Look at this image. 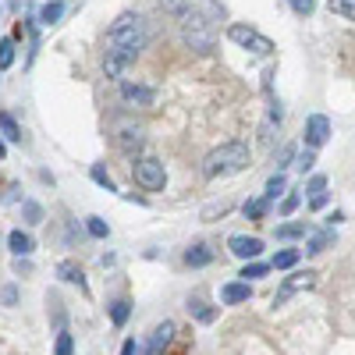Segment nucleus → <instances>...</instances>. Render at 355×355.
<instances>
[{
    "label": "nucleus",
    "mask_w": 355,
    "mask_h": 355,
    "mask_svg": "<svg viewBox=\"0 0 355 355\" xmlns=\"http://www.w3.org/2000/svg\"><path fill=\"white\" fill-rule=\"evenodd\" d=\"M266 210H270V202H266V199H245V206H242V214L249 220H263Z\"/></svg>",
    "instance_id": "b1692460"
},
{
    "label": "nucleus",
    "mask_w": 355,
    "mask_h": 355,
    "mask_svg": "<svg viewBox=\"0 0 355 355\" xmlns=\"http://www.w3.org/2000/svg\"><path fill=\"white\" fill-rule=\"evenodd\" d=\"M249 146L245 142H220L217 150L206 153L202 160V174L210 178V182H217V178H231V174H239L249 167Z\"/></svg>",
    "instance_id": "f257e3e1"
},
{
    "label": "nucleus",
    "mask_w": 355,
    "mask_h": 355,
    "mask_svg": "<svg viewBox=\"0 0 355 355\" xmlns=\"http://www.w3.org/2000/svg\"><path fill=\"white\" fill-rule=\"evenodd\" d=\"M110 135H114V146L121 153L135 157L142 146H146V128L135 121V117H117V121L110 125Z\"/></svg>",
    "instance_id": "39448f33"
},
{
    "label": "nucleus",
    "mask_w": 355,
    "mask_h": 355,
    "mask_svg": "<svg viewBox=\"0 0 355 355\" xmlns=\"http://www.w3.org/2000/svg\"><path fill=\"white\" fill-rule=\"evenodd\" d=\"M249 299H252V284H245V281H227L220 288V302L224 306H242Z\"/></svg>",
    "instance_id": "ddd939ff"
},
{
    "label": "nucleus",
    "mask_w": 355,
    "mask_h": 355,
    "mask_svg": "<svg viewBox=\"0 0 355 355\" xmlns=\"http://www.w3.org/2000/svg\"><path fill=\"white\" fill-rule=\"evenodd\" d=\"M89 174H93V182H96L100 189H107V192H117V185H114V178L107 174V167H103V164H93V171H89Z\"/></svg>",
    "instance_id": "7c9ffc66"
},
{
    "label": "nucleus",
    "mask_w": 355,
    "mask_h": 355,
    "mask_svg": "<svg viewBox=\"0 0 355 355\" xmlns=\"http://www.w3.org/2000/svg\"><path fill=\"white\" fill-rule=\"evenodd\" d=\"M327 139H331V121H327V114H309V117H306V150L316 153Z\"/></svg>",
    "instance_id": "9b49d317"
},
{
    "label": "nucleus",
    "mask_w": 355,
    "mask_h": 355,
    "mask_svg": "<svg viewBox=\"0 0 355 355\" xmlns=\"http://www.w3.org/2000/svg\"><path fill=\"white\" fill-rule=\"evenodd\" d=\"M15 64V40H0V71Z\"/></svg>",
    "instance_id": "72a5a7b5"
},
{
    "label": "nucleus",
    "mask_w": 355,
    "mask_h": 355,
    "mask_svg": "<svg viewBox=\"0 0 355 355\" xmlns=\"http://www.w3.org/2000/svg\"><path fill=\"white\" fill-rule=\"evenodd\" d=\"M327 4H331V11H334V15H341V18L355 21V0H327Z\"/></svg>",
    "instance_id": "f704fd0d"
},
{
    "label": "nucleus",
    "mask_w": 355,
    "mask_h": 355,
    "mask_svg": "<svg viewBox=\"0 0 355 355\" xmlns=\"http://www.w3.org/2000/svg\"><path fill=\"white\" fill-rule=\"evenodd\" d=\"M327 220H331V227H334V224H341V220H345V214H341V210H334V214H331Z\"/></svg>",
    "instance_id": "a18cd8bd"
},
{
    "label": "nucleus",
    "mask_w": 355,
    "mask_h": 355,
    "mask_svg": "<svg viewBox=\"0 0 355 355\" xmlns=\"http://www.w3.org/2000/svg\"><path fill=\"white\" fill-rule=\"evenodd\" d=\"M8 245H11L15 256H33V249H36V242H33V234H28V231H11Z\"/></svg>",
    "instance_id": "f3484780"
},
{
    "label": "nucleus",
    "mask_w": 355,
    "mask_h": 355,
    "mask_svg": "<svg viewBox=\"0 0 355 355\" xmlns=\"http://www.w3.org/2000/svg\"><path fill=\"white\" fill-rule=\"evenodd\" d=\"M46 306H50V316H53V327L57 331H68V313H64L61 295H46Z\"/></svg>",
    "instance_id": "aec40b11"
},
{
    "label": "nucleus",
    "mask_w": 355,
    "mask_h": 355,
    "mask_svg": "<svg viewBox=\"0 0 355 355\" xmlns=\"http://www.w3.org/2000/svg\"><path fill=\"white\" fill-rule=\"evenodd\" d=\"M334 242H338L334 227H327V231H313V234H309V242H306V252H309V256H320L323 249H331Z\"/></svg>",
    "instance_id": "2eb2a0df"
},
{
    "label": "nucleus",
    "mask_w": 355,
    "mask_h": 355,
    "mask_svg": "<svg viewBox=\"0 0 355 355\" xmlns=\"http://www.w3.org/2000/svg\"><path fill=\"white\" fill-rule=\"evenodd\" d=\"M64 11H68L64 0H46V4L40 8V21H43V25H57V21L64 18Z\"/></svg>",
    "instance_id": "a211bd4d"
},
{
    "label": "nucleus",
    "mask_w": 355,
    "mask_h": 355,
    "mask_svg": "<svg viewBox=\"0 0 355 355\" xmlns=\"http://www.w3.org/2000/svg\"><path fill=\"white\" fill-rule=\"evenodd\" d=\"M299 202H302V196H299V192H288V196L281 199V214L288 217V214H291V210H295V206H299Z\"/></svg>",
    "instance_id": "58836bf2"
},
{
    "label": "nucleus",
    "mask_w": 355,
    "mask_h": 355,
    "mask_svg": "<svg viewBox=\"0 0 355 355\" xmlns=\"http://www.w3.org/2000/svg\"><path fill=\"white\" fill-rule=\"evenodd\" d=\"M266 270H270V266H266V263L252 259V263H245V266H242V274H239V277H242V281L249 284V281H259V277H266Z\"/></svg>",
    "instance_id": "a878e982"
},
{
    "label": "nucleus",
    "mask_w": 355,
    "mask_h": 355,
    "mask_svg": "<svg viewBox=\"0 0 355 355\" xmlns=\"http://www.w3.org/2000/svg\"><path fill=\"white\" fill-rule=\"evenodd\" d=\"M160 8H164V11L171 15V18H178V21H182V18H185V15L192 11V8L185 4V0H160Z\"/></svg>",
    "instance_id": "2f4dec72"
},
{
    "label": "nucleus",
    "mask_w": 355,
    "mask_h": 355,
    "mask_svg": "<svg viewBox=\"0 0 355 355\" xmlns=\"http://www.w3.org/2000/svg\"><path fill=\"white\" fill-rule=\"evenodd\" d=\"M182 43L192 50V53H214L217 50V33H214V21L199 15V11H189L182 18Z\"/></svg>",
    "instance_id": "7ed1b4c3"
},
{
    "label": "nucleus",
    "mask_w": 355,
    "mask_h": 355,
    "mask_svg": "<svg viewBox=\"0 0 355 355\" xmlns=\"http://www.w3.org/2000/svg\"><path fill=\"white\" fill-rule=\"evenodd\" d=\"M128 316H132V302L128 299H114L110 302V323H114V327H125Z\"/></svg>",
    "instance_id": "412c9836"
},
{
    "label": "nucleus",
    "mask_w": 355,
    "mask_h": 355,
    "mask_svg": "<svg viewBox=\"0 0 355 355\" xmlns=\"http://www.w3.org/2000/svg\"><path fill=\"white\" fill-rule=\"evenodd\" d=\"M309 206H313V210H323V206H327V192L316 196V199H309Z\"/></svg>",
    "instance_id": "c03bdc74"
},
{
    "label": "nucleus",
    "mask_w": 355,
    "mask_h": 355,
    "mask_svg": "<svg viewBox=\"0 0 355 355\" xmlns=\"http://www.w3.org/2000/svg\"><path fill=\"white\" fill-rule=\"evenodd\" d=\"M288 4H291V11H295V15H313L316 0H288Z\"/></svg>",
    "instance_id": "ea45409f"
},
{
    "label": "nucleus",
    "mask_w": 355,
    "mask_h": 355,
    "mask_svg": "<svg viewBox=\"0 0 355 355\" xmlns=\"http://www.w3.org/2000/svg\"><path fill=\"white\" fill-rule=\"evenodd\" d=\"M8 153V146H4V139H0V157H4Z\"/></svg>",
    "instance_id": "49530a36"
},
{
    "label": "nucleus",
    "mask_w": 355,
    "mask_h": 355,
    "mask_svg": "<svg viewBox=\"0 0 355 355\" xmlns=\"http://www.w3.org/2000/svg\"><path fill=\"white\" fill-rule=\"evenodd\" d=\"M85 231L93 234V239H110V224L103 217H85Z\"/></svg>",
    "instance_id": "cd10ccee"
},
{
    "label": "nucleus",
    "mask_w": 355,
    "mask_h": 355,
    "mask_svg": "<svg viewBox=\"0 0 355 355\" xmlns=\"http://www.w3.org/2000/svg\"><path fill=\"white\" fill-rule=\"evenodd\" d=\"M306 192H309V199L323 196V192H327V178H323V174H313V178H309V185H306Z\"/></svg>",
    "instance_id": "e433bc0d"
},
{
    "label": "nucleus",
    "mask_w": 355,
    "mask_h": 355,
    "mask_svg": "<svg viewBox=\"0 0 355 355\" xmlns=\"http://www.w3.org/2000/svg\"><path fill=\"white\" fill-rule=\"evenodd\" d=\"M185 263L189 266H210L214 263V249L206 245V242H196V245L185 249Z\"/></svg>",
    "instance_id": "dca6fc26"
},
{
    "label": "nucleus",
    "mask_w": 355,
    "mask_h": 355,
    "mask_svg": "<svg viewBox=\"0 0 355 355\" xmlns=\"http://www.w3.org/2000/svg\"><path fill=\"white\" fill-rule=\"evenodd\" d=\"M21 199V185L18 182H8L4 185V202H18Z\"/></svg>",
    "instance_id": "a19ab883"
},
{
    "label": "nucleus",
    "mask_w": 355,
    "mask_h": 355,
    "mask_svg": "<svg viewBox=\"0 0 355 355\" xmlns=\"http://www.w3.org/2000/svg\"><path fill=\"white\" fill-rule=\"evenodd\" d=\"M316 284V270H295L284 284H281V291L274 295V306H284L291 295H299V291H309Z\"/></svg>",
    "instance_id": "6e6552de"
},
{
    "label": "nucleus",
    "mask_w": 355,
    "mask_h": 355,
    "mask_svg": "<svg viewBox=\"0 0 355 355\" xmlns=\"http://www.w3.org/2000/svg\"><path fill=\"white\" fill-rule=\"evenodd\" d=\"M189 313H192L199 323H214V320H217V309L206 306L202 299H189Z\"/></svg>",
    "instance_id": "4be33fe9"
},
{
    "label": "nucleus",
    "mask_w": 355,
    "mask_h": 355,
    "mask_svg": "<svg viewBox=\"0 0 355 355\" xmlns=\"http://www.w3.org/2000/svg\"><path fill=\"white\" fill-rule=\"evenodd\" d=\"M295 153H299V150H295V146H281V150L274 153V164H277V174H281L284 167H291V160H295Z\"/></svg>",
    "instance_id": "c9c22d12"
},
{
    "label": "nucleus",
    "mask_w": 355,
    "mask_h": 355,
    "mask_svg": "<svg viewBox=\"0 0 355 355\" xmlns=\"http://www.w3.org/2000/svg\"><path fill=\"white\" fill-rule=\"evenodd\" d=\"M15 274H18V277L33 274V263H28V256H15Z\"/></svg>",
    "instance_id": "79ce46f5"
},
{
    "label": "nucleus",
    "mask_w": 355,
    "mask_h": 355,
    "mask_svg": "<svg viewBox=\"0 0 355 355\" xmlns=\"http://www.w3.org/2000/svg\"><path fill=\"white\" fill-rule=\"evenodd\" d=\"M309 224L306 220H291V224H277V239L281 242H295V239H306Z\"/></svg>",
    "instance_id": "6ab92c4d"
},
{
    "label": "nucleus",
    "mask_w": 355,
    "mask_h": 355,
    "mask_svg": "<svg viewBox=\"0 0 355 355\" xmlns=\"http://www.w3.org/2000/svg\"><path fill=\"white\" fill-rule=\"evenodd\" d=\"M21 217L25 224H43V206L36 199H21Z\"/></svg>",
    "instance_id": "393cba45"
},
{
    "label": "nucleus",
    "mask_w": 355,
    "mask_h": 355,
    "mask_svg": "<svg viewBox=\"0 0 355 355\" xmlns=\"http://www.w3.org/2000/svg\"><path fill=\"white\" fill-rule=\"evenodd\" d=\"M146 43H150V28H146V18L135 11L117 15L114 25L107 28V46H125V50L139 53Z\"/></svg>",
    "instance_id": "f03ea898"
},
{
    "label": "nucleus",
    "mask_w": 355,
    "mask_h": 355,
    "mask_svg": "<svg viewBox=\"0 0 355 355\" xmlns=\"http://www.w3.org/2000/svg\"><path fill=\"white\" fill-rule=\"evenodd\" d=\"M0 306H18V284H4L0 288Z\"/></svg>",
    "instance_id": "4c0bfd02"
},
{
    "label": "nucleus",
    "mask_w": 355,
    "mask_h": 355,
    "mask_svg": "<svg viewBox=\"0 0 355 355\" xmlns=\"http://www.w3.org/2000/svg\"><path fill=\"white\" fill-rule=\"evenodd\" d=\"M227 36H231V43H239L242 50H252V53H259V57H270V53H274V43L266 40V36H259L252 25L234 21V25L227 28Z\"/></svg>",
    "instance_id": "423d86ee"
},
{
    "label": "nucleus",
    "mask_w": 355,
    "mask_h": 355,
    "mask_svg": "<svg viewBox=\"0 0 355 355\" xmlns=\"http://www.w3.org/2000/svg\"><path fill=\"white\" fill-rule=\"evenodd\" d=\"M57 277H61V281H68V284H78V291H89V284H85V274H82V266H78V263H71V259L57 263Z\"/></svg>",
    "instance_id": "4468645a"
},
{
    "label": "nucleus",
    "mask_w": 355,
    "mask_h": 355,
    "mask_svg": "<svg viewBox=\"0 0 355 355\" xmlns=\"http://www.w3.org/2000/svg\"><path fill=\"white\" fill-rule=\"evenodd\" d=\"M132 178L142 192H164L167 189V167L157 157H135L132 164Z\"/></svg>",
    "instance_id": "20e7f679"
},
{
    "label": "nucleus",
    "mask_w": 355,
    "mask_h": 355,
    "mask_svg": "<svg viewBox=\"0 0 355 355\" xmlns=\"http://www.w3.org/2000/svg\"><path fill=\"white\" fill-rule=\"evenodd\" d=\"M135 57H139V53H132V50H125V46H107V53H103V71H107V78H125V71L135 64Z\"/></svg>",
    "instance_id": "0eeeda50"
},
{
    "label": "nucleus",
    "mask_w": 355,
    "mask_h": 355,
    "mask_svg": "<svg viewBox=\"0 0 355 355\" xmlns=\"http://www.w3.org/2000/svg\"><path fill=\"white\" fill-rule=\"evenodd\" d=\"M53 355H75V338H71V331H57Z\"/></svg>",
    "instance_id": "bb28decb"
},
{
    "label": "nucleus",
    "mask_w": 355,
    "mask_h": 355,
    "mask_svg": "<svg viewBox=\"0 0 355 355\" xmlns=\"http://www.w3.org/2000/svg\"><path fill=\"white\" fill-rule=\"evenodd\" d=\"M174 334H178V323H174V320L157 323V327L150 331V338H146V355H164V352L171 348Z\"/></svg>",
    "instance_id": "1a4fd4ad"
},
{
    "label": "nucleus",
    "mask_w": 355,
    "mask_h": 355,
    "mask_svg": "<svg viewBox=\"0 0 355 355\" xmlns=\"http://www.w3.org/2000/svg\"><path fill=\"white\" fill-rule=\"evenodd\" d=\"M291 164H295V171L309 174V171L316 167V153H313V150H302V153H295V160H291Z\"/></svg>",
    "instance_id": "473e14b6"
},
{
    "label": "nucleus",
    "mask_w": 355,
    "mask_h": 355,
    "mask_svg": "<svg viewBox=\"0 0 355 355\" xmlns=\"http://www.w3.org/2000/svg\"><path fill=\"white\" fill-rule=\"evenodd\" d=\"M139 352V345H135V338H128L125 345H121V355H135Z\"/></svg>",
    "instance_id": "37998d69"
},
{
    "label": "nucleus",
    "mask_w": 355,
    "mask_h": 355,
    "mask_svg": "<svg viewBox=\"0 0 355 355\" xmlns=\"http://www.w3.org/2000/svg\"><path fill=\"white\" fill-rule=\"evenodd\" d=\"M284 192H288V178H284V174H274L270 182H266V196H263V199L274 202V199H281Z\"/></svg>",
    "instance_id": "5701e85b"
},
{
    "label": "nucleus",
    "mask_w": 355,
    "mask_h": 355,
    "mask_svg": "<svg viewBox=\"0 0 355 355\" xmlns=\"http://www.w3.org/2000/svg\"><path fill=\"white\" fill-rule=\"evenodd\" d=\"M0 132H4V139H11V142H21V128H18V121L11 114H0Z\"/></svg>",
    "instance_id": "c85d7f7f"
},
{
    "label": "nucleus",
    "mask_w": 355,
    "mask_h": 355,
    "mask_svg": "<svg viewBox=\"0 0 355 355\" xmlns=\"http://www.w3.org/2000/svg\"><path fill=\"white\" fill-rule=\"evenodd\" d=\"M295 263H299V249H281L274 256V270H291Z\"/></svg>",
    "instance_id": "c756f323"
},
{
    "label": "nucleus",
    "mask_w": 355,
    "mask_h": 355,
    "mask_svg": "<svg viewBox=\"0 0 355 355\" xmlns=\"http://www.w3.org/2000/svg\"><path fill=\"white\" fill-rule=\"evenodd\" d=\"M117 96H121L125 107H153V100H157V93L150 85H142V82H121Z\"/></svg>",
    "instance_id": "9d476101"
},
{
    "label": "nucleus",
    "mask_w": 355,
    "mask_h": 355,
    "mask_svg": "<svg viewBox=\"0 0 355 355\" xmlns=\"http://www.w3.org/2000/svg\"><path fill=\"white\" fill-rule=\"evenodd\" d=\"M227 249H231V256H239V259L252 263V259L263 256V239H249V234H231V239H227Z\"/></svg>",
    "instance_id": "f8f14e48"
}]
</instances>
